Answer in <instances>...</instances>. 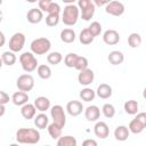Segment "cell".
Here are the masks:
<instances>
[{"label": "cell", "instance_id": "obj_1", "mask_svg": "<svg viewBox=\"0 0 146 146\" xmlns=\"http://www.w3.org/2000/svg\"><path fill=\"white\" fill-rule=\"evenodd\" d=\"M16 140L18 144L34 145L40 141V132L33 128H21L16 131Z\"/></svg>", "mask_w": 146, "mask_h": 146}, {"label": "cell", "instance_id": "obj_2", "mask_svg": "<svg viewBox=\"0 0 146 146\" xmlns=\"http://www.w3.org/2000/svg\"><path fill=\"white\" fill-rule=\"evenodd\" d=\"M80 16V10L76 5L70 3L64 7L63 14H62V22L67 26H73L76 24Z\"/></svg>", "mask_w": 146, "mask_h": 146}, {"label": "cell", "instance_id": "obj_3", "mask_svg": "<svg viewBox=\"0 0 146 146\" xmlns=\"http://www.w3.org/2000/svg\"><path fill=\"white\" fill-rule=\"evenodd\" d=\"M30 48L33 55H44L50 50L51 42L47 38H36L31 42Z\"/></svg>", "mask_w": 146, "mask_h": 146}, {"label": "cell", "instance_id": "obj_4", "mask_svg": "<svg viewBox=\"0 0 146 146\" xmlns=\"http://www.w3.org/2000/svg\"><path fill=\"white\" fill-rule=\"evenodd\" d=\"M19 63L22 68L26 73H31L38 67V59L31 51H25L19 56Z\"/></svg>", "mask_w": 146, "mask_h": 146}, {"label": "cell", "instance_id": "obj_5", "mask_svg": "<svg viewBox=\"0 0 146 146\" xmlns=\"http://www.w3.org/2000/svg\"><path fill=\"white\" fill-rule=\"evenodd\" d=\"M78 8L81 11V18L83 21H90L95 14L96 7L92 1L90 0H79Z\"/></svg>", "mask_w": 146, "mask_h": 146}, {"label": "cell", "instance_id": "obj_6", "mask_svg": "<svg viewBox=\"0 0 146 146\" xmlns=\"http://www.w3.org/2000/svg\"><path fill=\"white\" fill-rule=\"evenodd\" d=\"M16 87L18 91L23 92H29L34 88V78L31 74H22L17 78L16 80Z\"/></svg>", "mask_w": 146, "mask_h": 146}, {"label": "cell", "instance_id": "obj_7", "mask_svg": "<svg viewBox=\"0 0 146 146\" xmlns=\"http://www.w3.org/2000/svg\"><path fill=\"white\" fill-rule=\"evenodd\" d=\"M50 115L55 124H57L60 128H64L66 124V115L63 106L60 105H54L50 108Z\"/></svg>", "mask_w": 146, "mask_h": 146}, {"label": "cell", "instance_id": "obj_8", "mask_svg": "<svg viewBox=\"0 0 146 146\" xmlns=\"http://www.w3.org/2000/svg\"><path fill=\"white\" fill-rule=\"evenodd\" d=\"M25 44V35L22 32H16L11 35L9 40V50L15 52H19Z\"/></svg>", "mask_w": 146, "mask_h": 146}, {"label": "cell", "instance_id": "obj_9", "mask_svg": "<svg viewBox=\"0 0 146 146\" xmlns=\"http://www.w3.org/2000/svg\"><path fill=\"white\" fill-rule=\"evenodd\" d=\"M105 11L112 16H121L124 13V5L120 1H108L105 6Z\"/></svg>", "mask_w": 146, "mask_h": 146}, {"label": "cell", "instance_id": "obj_10", "mask_svg": "<svg viewBox=\"0 0 146 146\" xmlns=\"http://www.w3.org/2000/svg\"><path fill=\"white\" fill-rule=\"evenodd\" d=\"M95 79V73L91 68H86L83 71H80L79 75H78V81L81 86H89L94 82Z\"/></svg>", "mask_w": 146, "mask_h": 146}, {"label": "cell", "instance_id": "obj_11", "mask_svg": "<svg viewBox=\"0 0 146 146\" xmlns=\"http://www.w3.org/2000/svg\"><path fill=\"white\" fill-rule=\"evenodd\" d=\"M103 41L108 46H114L120 41V34L113 29H108L103 33Z\"/></svg>", "mask_w": 146, "mask_h": 146}, {"label": "cell", "instance_id": "obj_12", "mask_svg": "<svg viewBox=\"0 0 146 146\" xmlns=\"http://www.w3.org/2000/svg\"><path fill=\"white\" fill-rule=\"evenodd\" d=\"M94 132L96 135V137L100 138V139H105L108 137L110 135V128L107 125L106 122L104 121H97L95 127H94Z\"/></svg>", "mask_w": 146, "mask_h": 146}, {"label": "cell", "instance_id": "obj_13", "mask_svg": "<svg viewBox=\"0 0 146 146\" xmlns=\"http://www.w3.org/2000/svg\"><path fill=\"white\" fill-rule=\"evenodd\" d=\"M83 105L79 100H70L66 104V112L71 116H79L83 111Z\"/></svg>", "mask_w": 146, "mask_h": 146}, {"label": "cell", "instance_id": "obj_14", "mask_svg": "<svg viewBox=\"0 0 146 146\" xmlns=\"http://www.w3.org/2000/svg\"><path fill=\"white\" fill-rule=\"evenodd\" d=\"M100 116V110L98 106L96 105H90L84 110V117L89 121V122H95L98 121Z\"/></svg>", "mask_w": 146, "mask_h": 146}, {"label": "cell", "instance_id": "obj_15", "mask_svg": "<svg viewBox=\"0 0 146 146\" xmlns=\"http://www.w3.org/2000/svg\"><path fill=\"white\" fill-rule=\"evenodd\" d=\"M26 18L31 24H38L43 19V13L39 8H31L26 14Z\"/></svg>", "mask_w": 146, "mask_h": 146}, {"label": "cell", "instance_id": "obj_16", "mask_svg": "<svg viewBox=\"0 0 146 146\" xmlns=\"http://www.w3.org/2000/svg\"><path fill=\"white\" fill-rule=\"evenodd\" d=\"M10 100L13 102L14 105L22 107L23 105L29 103V95L26 92H23V91H16V92L13 94Z\"/></svg>", "mask_w": 146, "mask_h": 146}, {"label": "cell", "instance_id": "obj_17", "mask_svg": "<svg viewBox=\"0 0 146 146\" xmlns=\"http://www.w3.org/2000/svg\"><path fill=\"white\" fill-rule=\"evenodd\" d=\"M96 95L102 98V99H107L112 96L113 94V90H112V87L107 83H100L98 87H97V90L95 91Z\"/></svg>", "mask_w": 146, "mask_h": 146}, {"label": "cell", "instance_id": "obj_18", "mask_svg": "<svg viewBox=\"0 0 146 146\" xmlns=\"http://www.w3.org/2000/svg\"><path fill=\"white\" fill-rule=\"evenodd\" d=\"M33 105L36 108V111H40L41 113H43L50 108V100L44 96H40V97L35 98Z\"/></svg>", "mask_w": 146, "mask_h": 146}, {"label": "cell", "instance_id": "obj_19", "mask_svg": "<svg viewBox=\"0 0 146 146\" xmlns=\"http://www.w3.org/2000/svg\"><path fill=\"white\" fill-rule=\"evenodd\" d=\"M21 114L22 116L25 119V120H31V119H34L35 114H36V108L34 107L33 104H25L21 107Z\"/></svg>", "mask_w": 146, "mask_h": 146}, {"label": "cell", "instance_id": "obj_20", "mask_svg": "<svg viewBox=\"0 0 146 146\" xmlns=\"http://www.w3.org/2000/svg\"><path fill=\"white\" fill-rule=\"evenodd\" d=\"M129 135L130 132L128 130V127L125 125H117L114 130V137L119 141H125L129 138Z\"/></svg>", "mask_w": 146, "mask_h": 146}, {"label": "cell", "instance_id": "obj_21", "mask_svg": "<svg viewBox=\"0 0 146 146\" xmlns=\"http://www.w3.org/2000/svg\"><path fill=\"white\" fill-rule=\"evenodd\" d=\"M107 59L108 62L112 64V65H120L123 63L124 60V55L122 51H119V50H113L108 54L107 56Z\"/></svg>", "mask_w": 146, "mask_h": 146}, {"label": "cell", "instance_id": "obj_22", "mask_svg": "<svg viewBox=\"0 0 146 146\" xmlns=\"http://www.w3.org/2000/svg\"><path fill=\"white\" fill-rule=\"evenodd\" d=\"M60 40L64 42V43H72L74 42L76 35H75V32L72 30V29H64L60 31Z\"/></svg>", "mask_w": 146, "mask_h": 146}, {"label": "cell", "instance_id": "obj_23", "mask_svg": "<svg viewBox=\"0 0 146 146\" xmlns=\"http://www.w3.org/2000/svg\"><path fill=\"white\" fill-rule=\"evenodd\" d=\"M49 124V119L47 114L44 113H39L38 115L34 116V125L38 129H46Z\"/></svg>", "mask_w": 146, "mask_h": 146}, {"label": "cell", "instance_id": "obj_24", "mask_svg": "<svg viewBox=\"0 0 146 146\" xmlns=\"http://www.w3.org/2000/svg\"><path fill=\"white\" fill-rule=\"evenodd\" d=\"M123 108L127 114H130V115H135L138 113V108H139V104L137 100H133V99H130V100H127L123 105Z\"/></svg>", "mask_w": 146, "mask_h": 146}, {"label": "cell", "instance_id": "obj_25", "mask_svg": "<svg viewBox=\"0 0 146 146\" xmlns=\"http://www.w3.org/2000/svg\"><path fill=\"white\" fill-rule=\"evenodd\" d=\"M1 59H2V63L3 65H7V66H13L15 63H16V55L10 51V50H7V51H3L2 55H1Z\"/></svg>", "mask_w": 146, "mask_h": 146}, {"label": "cell", "instance_id": "obj_26", "mask_svg": "<svg viewBox=\"0 0 146 146\" xmlns=\"http://www.w3.org/2000/svg\"><path fill=\"white\" fill-rule=\"evenodd\" d=\"M36 73L39 78H41L42 80H48L51 76V68L46 64H41V65H38Z\"/></svg>", "mask_w": 146, "mask_h": 146}, {"label": "cell", "instance_id": "obj_27", "mask_svg": "<svg viewBox=\"0 0 146 146\" xmlns=\"http://www.w3.org/2000/svg\"><path fill=\"white\" fill-rule=\"evenodd\" d=\"M57 146H76V139L73 136H60L57 139Z\"/></svg>", "mask_w": 146, "mask_h": 146}, {"label": "cell", "instance_id": "obj_28", "mask_svg": "<svg viewBox=\"0 0 146 146\" xmlns=\"http://www.w3.org/2000/svg\"><path fill=\"white\" fill-rule=\"evenodd\" d=\"M79 96H80V98H81L83 102H91V100L95 99L96 92H95L91 88H88V87H87V88H84V89H82V90L80 91Z\"/></svg>", "mask_w": 146, "mask_h": 146}, {"label": "cell", "instance_id": "obj_29", "mask_svg": "<svg viewBox=\"0 0 146 146\" xmlns=\"http://www.w3.org/2000/svg\"><path fill=\"white\" fill-rule=\"evenodd\" d=\"M144 129H145V125H143V124H141L140 122H138L136 119L131 120L130 123H129V125H128L129 132H132V133H135V135H138V133L143 132Z\"/></svg>", "mask_w": 146, "mask_h": 146}, {"label": "cell", "instance_id": "obj_30", "mask_svg": "<svg viewBox=\"0 0 146 146\" xmlns=\"http://www.w3.org/2000/svg\"><path fill=\"white\" fill-rule=\"evenodd\" d=\"M94 36L91 35V33L89 32V30L88 29H83L81 32H80V34H79V40H80V42L82 43V44H90L92 41H94Z\"/></svg>", "mask_w": 146, "mask_h": 146}, {"label": "cell", "instance_id": "obj_31", "mask_svg": "<svg viewBox=\"0 0 146 146\" xmlns=\"http://www.w3.org/2000/svg\"><path fill=\"white\" fill-rule=\"evenodd\" d=\"M47 128H48V133H49V136H50L52 139H58V138L62 136V130H63V128L58 127V125L55 124L54 122L50 123V124H48Z\"/></svg>", "mask_w": 146, "mask_h": 146}, {"label": "cell", "instance_id": "obj_32", "mask_svg": "<svg viewBox=\"0 0 146 146\" xmlns=\"http://www.w3.org/2000/svg\"><path fill=\"white\" fill-rule=\"evenodd\" d=\"M141 41L143 40H141L140 34L137 33V32H133L128 36V43L131 48H138L141 44Z\"/></svg>", "mask_w": 146, "mask_h": 146}, {"label": "cell", "instance_id": "obj_33", "mask_svg": "<svg viewBox=\"0 0 146 146\" xmlns=\"http://www.w3.org/2000/svg\"><path fill=\"white\" fill-rule=\"evenodd\" d=\"M63 60V55L59 51H52L47 55V62L51 65H58Z\"/></svg>", "mask_w": 146, "mask_h": 146}, {"label": "cell", "instance_id": "obj_34", "mask_svg": "<svg viewBox=\"0 0 146 146\" xmlns=\"http://www.w3.org/2000/svg\"><path fill=\"white\" fill-rule=\"evenodd\" d=\"M102 112H103V114H104L105 117H107V119H112V117H114V115H115V107H114L112 104L106 103V104L103 105V107H102Z\"/></svg>", "mask_w": 146, "mask_h": 146}, {"label": "cell", "instance_id": "obj_35", "mask_svg": "<svg viewBox=\"0 0 146 146\" xmlns=\"http://www.w3.org/2000/svg\"><path fill=\"white\" fill-rule=\"evenodd\" d=\"M87 29L89 30V32L91 33V35H92L94 38H96V36H98V35L100 34V32H102V24H100L99 22L95 21V22H92Z\"/></svg>", "mask_w": 146, "mask_h": 146}, {"label": "cell", "instance_id": "obj_36", "mask_svg": "<svg viewBox=\"0 0 146 146\" xmlns=\"http://www.w3.org/2000/svg\"><path fill=\"white\" fill-rule=\"evenodd\" d=\"M88 64H89L88 63V59L84 56H78L74 68L78 70V71H83V70L88 68Z\"/></svg>", "mask_w": 146, "mask_h": 146}, {"label": "cell", "instance_id": "obj_37", "mask_svg": "<svg viewBox=\"0 0 146 146\" xmlns=\"http://www.w3.org/2000/svg\"><path fill=\"white\" fill-rule=\"evenodd\" d=\"M78 56H79V55L75 54V52H68V54L65 56V58H64V64H65L67 67H74Z\"/></svg>", "mask_w": 146, "mask_h": 146}, {"label": "cell", "instance_id": "obj_38", "mask_svg": "<svg viewBox=\"0 0 146 146\" xmlns=\"http://www.w3.org/2000/svg\"><path fill=\"white\" fill-rule=\"evenodd\" d=\"M59 23V14H48L46 16V24L50 27L56 26Z\"/></svg>", "mask_w": 146, "mask_h": 146}, {"label": "cell", "instance_id": "obj_39", "mask_svg": "<svg viewBox=\"0 0 146 146\" xmlns=\"http://www.w3.org/2000/svg\"><path fill=\"white\" fill-rule=\"evenodd\" d=\"M47 13L48 14H59L60 13V6H59V3L51 1L50 5H49V8L47 10Z\"/></svg>", "mask_w": 146, "mask_h": 146}, {"label": "cell", "instance_id": "obj_40", "mask_svg": "<svg viewBox=\"0 0 146 146\" xmlns=\"http://www.w3.org/2000/svg\"><path fill=\"white\" fill-rule=\"evenodd\" d=\"M50 0H40L39 2H38V8L43 13V11H46L47 13V10H48V8H49V5H50Z\"/></svg>", "mask_w": 146, "mask_h": 146}, {"label": "cell", "instance_id": "obj_41", "mask_svg": "<svg viewBox=\"0 0 146 146\" xmlns=\"http://www.w3.org/2000/svg\"><path fill=\"white\" fill-rule=\"evenodd\" d=\"M9 100H10L9 95H8L7 92L0 90V104H1V105H6V104L9 103Z\"/></svg>", "mask_w": 146, "mask_h": 146}, {"label": "cell", "instance_id": "obj_42", "mask_svg": "<svg viewBox=\"0 0 146 146\" xmlns=\"http://www.w3.org/2000/svg\"><path fill=\"white\" fill-rule=\"evenodd\" d=\"M138 122H140L143 125L146 127V113L145 112H140V113H137L136 117H135Z\"/></svg>", "mask_w": 146, "mask_h": 146}, {"label": "cell", "instance_id": "obj_43", "mask_svg": "<svg viewBox=\"0 0 146 146\" xmlns=\"http://www.w3.org/2000/svg\"><path fill=\"white\" fill-rule=\"evenodd\" d=\"M82 146H98V144L95 139H86L82 143Z\"/></svg>", "mask_w": 146, "mask_h": 146}, {"label": "cell", "instance_id": "obj_44", "mask_svg": "<svg viewBox=\"0 0 146 146\" xmlns=\"http://www.w3.org/2000/svg\"><path fill=\"white\" fill-rule=\"evenodd\" d=\"M6 43V36L3 34V32L0 31V47H3Z\"/></svg>", "mask_w": 146, "mask_h": 146}, {"label": "cell", "instance_id": "obj_45", "mask_svg": "<svg viewBox=\"0 0 146 146\" xmlns=\"http://www.w3.org/2000/svg\"><path fill=\"white\" fill-rule=\"evenodd\" d=\"M92 2H94V5H95V7H96V6H99V7H100V6H104V5L106 6V5L108 3V1H99V0H95V1H92Z\"/></svg>", "mask_w": 146, "mask_h": 146}, {"label": "cell", "instance_id": "obj_46", "mask_svg": "<svg viewBox=\"0 0 146 146\" xmlns=\"http://www.w3.org/2000/svg\"><path fill=\"white\" fill-rule=\"evenodd\" d=\"M5 113H6V107H5V105H1L0 104V117L3 116Z\"/></svg>", "mask_w": 146, "mask_h": 146}, {"label": "cell", "instance_id": "obj_47", "mask_svg": "<svg viewBox=\"0 0 146 146\" xmlns=\"http://www.w3.org/2000/svg\"><path fill=\"white\" fill-rule=\"evenodd\" d=\"M2 18H3V14H2V11L0 10V23H1V21H2Z\"/></svg>", "mask_w": 146, "mask_h": 146}, {"label": "cell", "instance_id": "obj_48", "mask_svg": "<svg viewBox=\"0 0 146 146\" xmlns=\"http://www.w3.org/2000/svg\"><path fill=\"white\" fill-rule=\"evenodd\" d=\"M2 65H3V63H2V59H1V57H0V68L2 67Z\"/></svg>", "mask_w": 146, "mask_h": 146}, {"label": "cell", "instance_id": "obj_49", "mask_svg": "<svg viewBox=\"0 0 146 146\" xmlns=\"http://www.w3.org/2000/svg\"><path fill=\"white\" fill-rule=\"evenodd\" d=\"M9 146H19V144H10Z\"/></svg>", "mask_w": 146, "mask_h": 146}, {"label": "cell", "instance_id": "obj_50", "mask_svg": "<svg viewBox=\"0 0 146 146\" xmlns=\"http://www.w3.org/2000/svg\"><path fill=\"white\" fill-rule=\"evenodd\" d=\"M0 5H2V0H0Z\"/></svg>", "mask_w": 146, "mask_h": 146}, {"label": "cell", "instance_id": "obj_51", "mask_svg": "<svg viewBox=\"0 0 146 146\" xmlns=\"http://www.w3.org/2000/svg\"><path fill=\"white\" fill-rule=\"evenodd\" d=\"M44 146H51V145H44Z\"/></svg>", "mask_w": 146, "mask_h": 146}]
</instances>
